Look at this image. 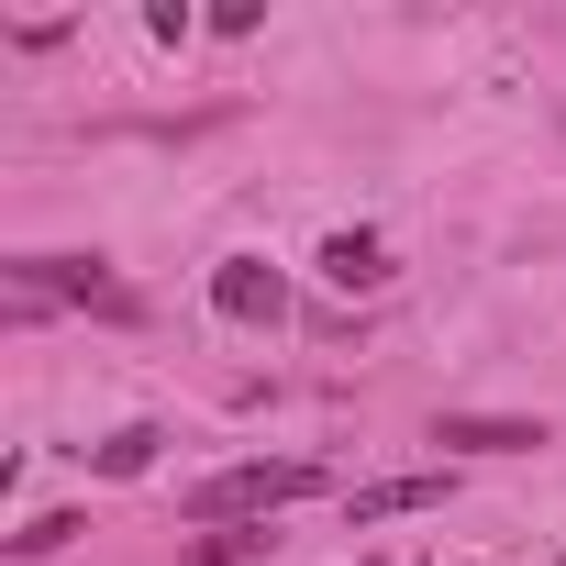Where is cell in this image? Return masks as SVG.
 <instances>
[{
    "label": "cell",
    "mask_w": 566,
    "mask_h": 566,
    "mask_svg": "<svg viewBox=\"0 0 566 566\" xmlns=\"http://www.w3.org/2000/svg\"><path fill=\"white\" fill-rule=\"evenodd\" d=\"M156 444H167L156 422H134V433H112V444H101V478H145V467H156Z\"/></svg>",
    "instance_id": "7"
},
{
    "label": "cell",
    "mask_w": 566,
    "mask_h": 566,
    "mask_svg": "<svg viewBox=\"0 0 566 566\" xmlns=\"http://www.w3.org/2000/svg\"><path fill=\"white\" fill-rule=\"evenodd\" d=\"M211 301H222V323H277V277L266 266H222Z\"/></svg>",
    "instance_id": "4"
},
{
    "label": "cell",
    "mask_w": 566,
    "mask_h": 566,
    "mask_svg": "<svg viewBox=\"0 0 566 566\" xmlns=\"http://www.w3.org/2000/svg\"><path fill=\"white\" fill-rule=\"evenodd\" d=\"M433 500H444V478H378V489H356L345 511H356V522H400V511H433Z\"/></svg>",
    "instance_id": "5"
},
{
    "label": "cell",
    "mask_w": 566,
    "mask_h": 566,
    "mask_svg": "<svg viewBox=\"0 0 566 566\" xmlns=\"http://www.w3.org/2000/svg\"><path fill=\"white\" fill-rule=\"evenodd\" d=\"M290 500H323V467H233V478H211V489H189V511L200 522H222V511H290Z\"/></svg>",
    "instance_id": "1"
},
{
    "label": "cell",
    "mask_w": 566,
    "mask_h": 566,
    "mask_svg": "<svg viewBox=\"0 0 566 566\" xmlns=\"http://www.w3.org/2000/svg\"><path fill=\"white\" fill-rule=\"evenodd\" d=\"M12 277H23V290H78V301H101V312H134V290H112L90 255H23Z\"/></svg>",
    "instance_id": "3"
},
{
    "label": "cell",
    "mask_w": 566,
    "mask_h": 566,
    "mask_svg": "<svg viewBox=\"0 0 566 566\" xmlns=\"http://www.w3.org/2000/svg\"><path fill=\"white\" fill-rule=\"evenodd\" d=\"M323 277H334V290H378V277H389L378 233H334V244H323Z\"/></svg>",
    "instance_id": "6"
},
{
    "label": "cell",
    "mask_w": 566,
    "mask_h": 566,
    "mask_svg": "<svg viewBox=\"0 0 566 566\" xmlns=\"http://www.w3.org/2000/svg\"><path fill=\"white\" fill-rule=\"evenodd\" d=\"M433 444H467V455H533V444H544V422H511V411H444V422H433Z\"/></svg>",
    "instance_id": "2"
},
{
    "label": "cell",
    "mask_w": 566,
    "mask_h": 566,
    "mask_svg": "<svg viewBox=\"0 0 566 566\" xmlns=\"http://www.w3.org/2000/svg\"><path fill=\"white\" fill-rule=\"evenodd\" d=\"M244 555H266V533H211L200 544V566H244Z\"/></svg>",
    "instance_id": "9"
},
{
    "label": "cell",
    "mask_w": 566,
    "mask_h": 566,
    "mask_svg": "<svg viewBox=\"0 0 566 566\" xmlns=\"http://www.w3.org/2000/svg\"><path fill=\"white\" fill-rule=\"evenodd\" d=\"M67 533H90V522H78V511H45V522H34V533H12V555H56V544H67Z\"/></svg>",
    "instance_id": "8"
},
{
    "label": "cell",
    "mask_w": 566,
    "mask_h": 566,
    "mask_svg": "<svg viewBox=\"0 0 566 566\" xmlns=\"http://www.w3.org/2000/svg\"><path fill=\"white\" fill-rule=\"evenodd\" d=\"M555 566H566V555H555Z\"/></svg>",
    "instance_id": "10"
}]
</instances>
